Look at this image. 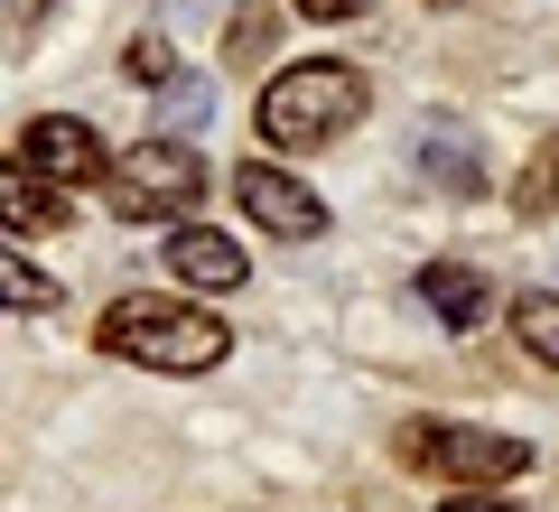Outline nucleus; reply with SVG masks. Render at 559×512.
<instances>
[{
    "label": "nucleus",
    "instance_id": "nucleus-1",
    "mask_svg": "<svg viewBox=\"0 0 559 512\" xmlns=\"http://www.w3.org/2000/svg\"><path fill=\"white\" fill-rule=\"evenodd\" d=\"M103 355L121 364H150V373H215L224 345H234V326H215L205 308H187V298H112L94 326Z\"/></svg>",
    "mask_w": 559,
    "mask_h": 512
},
{
    "label": "nucleus",
    "instance_id": "nucleus-2",
    "mask_svg": "<svg viewBox=\"0 0 559 512\" xmlns=\"http://www.w3.org/2000/svg\"><path fill=\"white\" fill-rule=\"evenodd\" d=\"M364 112V75L336 57H308V66H280L271 84H261L252 121H261V150L299 158V150H326V140L345 131V121Z\"/></svg>",
    "mask_w": 559,
    "mask_h": 512
},
{
    "label": "nucleus",
    "instance_id": "nucleus-3",
    "mask_svg": "<svg viewBox=\"0 0 559 512\" xmlns=\"http://www.w3.org/2000/svg\"><path fill=\"white\" fill-rule=\"evenodd\" d=\"M205 205V158L187 140H140L131 158H112V215L121 224H178Z\"/></svg>",
    "mask_w": 559,
    "mask_h": 512
},
{
    "label": "nucleus",
    "instance_id": "nucleus-4",
    "mask_svg": "<svg viewBox=\"0 0 559 512\" xmlns=\"http://www.w3.org/2000/svg\"><path fill=\"white\" fill-rule=\"evenodd\" d=\"M401 456L429 466L439 485H513L532 466V448L503 429H457V419H429V429H401Z\"/></svg>",
    "mask_w": 559,
    "mask_h": 512
},
{
    "label": "nucleus",
    "instance_id": "nucleus-5",
    "mask_svg": "<svg viewBox=\"0 0 559 512\" xmlns=\"http://www.w3.org/2000/svg\"><path fill=\"white\" fill-rule=\"evenodd\" d=\"M234 197H242V215L261 224V234H280V242H318L326 234V205L308 197L280 158H252V168H234Z\"/></svg>",
    "mask_w": 559,
    "mask_h": 512
},
{
    "label": "nucleus",
    "instance_id": "nucleus-6",
    "mask_svg": "<svg viewBox=\"0 0 559 512\" xmlns=\"http://www.w3.org/2000/svg\"><path fill=\"white\" fill-rule=\"evenodd\" d=\"M20 158L38 168V178H57V187H94V178H112V158H103V140L84 131L75 112H38L20 131Z\"/></svg>",
    "mask_w": 559,
    "mask_h": 512
},
{
    "label": "nucleus",
    "instance_id": "nucleus-7",
    "mask_svg": "<svg viewBox=\"0 0 559 512\" xmlns=\"http://www.w3.org/2000/svg\"><path fill=\"white\" fill-rule=\"evenodd\" d=\"M159 261H168V279H178V289H242V271H252V261H242V242L215 234V224H178Z\"/></svg>",
    "mask_w": 559,
    "mask_h": 512
},
{
    "label": "nucleus",
    "instance_id": "nucleus-8",
    "mask_svg": "<svg viewBox=\"0 0 559 512\" xmlns=\"http://www.w3.org/2000/svg\"><path fill=\"white\" fill-rule=\"evenodd\" d=\"M0 224H10V234H66V187L38 178L28 158H10V168H0Z\"/></svg>",
    "mask_w": 559,
    "mask_h": 512
},
{
    "label": "nucleus",
    "instance_id": "nucleus-9",
    "mask_svg": "<svg viewBox=\"0 0 559 512\" xmlns=\"http://www.w3.org/2000/svg\"><path fill=\"white\" fill-rule=\"evenodd\" d=\"M419 298L448 317V335H476L485 317H495V289H485V271H466V261H429V271H419Z\"/></svg>",
    "mask_w": 559,
    "mask_h": 512
},
{
    "label": "nucleus",
    "instance_id": "nucleus-10",
    "mask_svg": "<svg viewBox=\"0 0 559 512\" xmlns=\"http://www.w3.org/2000/svg\"><path fill=\"white\" fill-rule=\"evenodd\" d=\"M513 335H522V355H532V364H550V373H559V298L550 289L513 298Z\"/></svg>",
    "mask_w": 559,
    "mask_h": 512
},
{
    "label": "nucleus",
    "instance_id": "nucleus-11",
    "mask_svg": "<svg viewBox=\"0 0 559 512\" xmlns=\"http://www.w3.org/2000/svg\"><path fill=\"white\" fill-rule=\"evenodd\" d=\"M0 298H10V308H57V279H47V271H28V261L20 252H10V261H0Z\"/></svg>",
    "mask_w": 559,
    "mask_h": 512
},
{
    "label": "nucleus",
    "instance_id": "nucleus-12",
    "mask_svg": "<svg viewBox=\"0 0 559 512\" xmlns=\"http://www.w3.org/2000/svg\"><path fill=\"white\" fill-rule=\"evenodd\" d=\"M419 168H439V178L457 187V197H476V187H485V178H476V158H466L457 140H419Z\"/></svg>",
    "mask_w": 559,
    "mask_h": 512
},
{
    "label": "nucleus",
    "instance_id": "nucleus-13",
    "mask_svg": "<svg viewBox=\"0 0 559 512\" xmlns=\"http://www.w3.org/2000/svg\"><path fill=\"white\" fill-rule=\"evenodd\" d=\"M121 66H131L140 84H178V47H168V38H131V57H121Z\"/></svg>",
    "mask_w": 559,
    "mask_h": 512
},
{
    "label": "nucleus",
    "instance_id": "nucleus-14",
    "mask_svg": "<svg viewBox=\"0 0 559 512\" xmlns=\"http://www.w3.org/2000/svg\"><path fill=\"white\" fill-rule=\"evenodd\" d=\"M261 47H271V10H242L234 38H224V57H261Z\"/></svg>",
    "mask_w": 559,
    "mask_h": 512
},
{
    "label": "nucleus",
    "instance_id": "nucleus-15",
    "mask_svg": "<svg viewBox=\"0 0 559 512\" xmlns=\"http://www.w3.org/2000/svg\"><path fill=\"white\" fill-rule=\"evenodd\" d=\"M550 197H559V140L532 158V178H522V205H550Z\"/></svg>",
    "mask_w": 559,
    "mask_h": 512
},
{
    "label": "nucleus",
    "instance_id": "nucleus-16",
    "mask_svg": "<svg viewBox=\"0 0 559 512\" xmlns=\"http://www.w3.org/2000/svg\"><path fill=\"white\" fill-rule=\"evenodd\" d=\"M439 512H522V503H503V493H448Z\"/></svg>",
    "mask_w": 559,
    "mask_h": 512
},
{
    "label": "nucleus",
    "instance_id": "nucleus-17",
    "mask_svg": "<svg viewBox=\"0 0 559 512\" xmlns=\"http://www.w3.org/2000/svg\"><path fill=\"white\" fill-rule=\"evenodd\" d=\"M299 10H308V20H355L364 0H299Z\"/></svg>",
    "mask_w": 559,
    "mask_h": 512
},
{
    "label": "nucleus",
    "instance_id": "nucleus-18",
    "mask_svg": "<svg viewBox=\"0 0 559 512\" xmlns=\"http://www.w3.org/2000/svg\"><path fill=\"white\" fill-rule=\"evenodd\" d=\"M38 10H47V0H10V28L28 38V28H38Z\"/></svg>",
    "mask_w": 559,
    "mask_h": 512
},
{
    "label": "nucleus",
    "instance_id": "nucleus-19",
    "mask_svg": "<svg viewBox=\"0 0 559 512\" xmlns=\"http://www.w3.org/2000/svg\"><path fill=\"white\" fill-rule=\"evenodd\" d=\"M429 10H466V0H429Z\"/></svg>",
    "mask_w": 559,
    "mask_h": 512
}]
</instances>
